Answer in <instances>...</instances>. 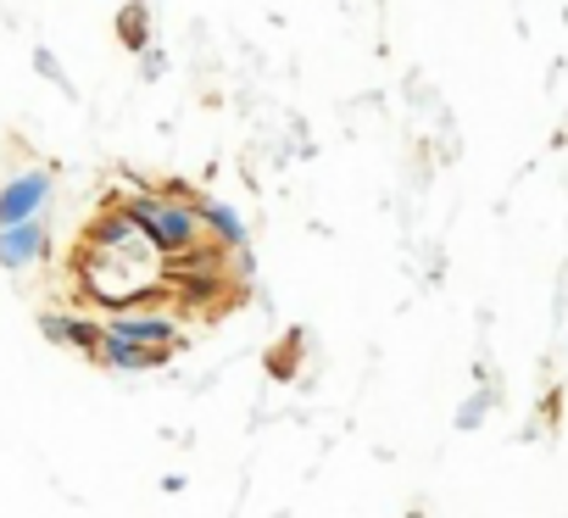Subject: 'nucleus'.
I'll list each match as a JSON object with an SVG mask.
<instances>
[{"label": "nucleus", "mask_w": 568, "mask_h": 518, "mask_svg": "<svg viewBox=\"0 0 568 518\" xmlns=\"http://www.w3.org/2000/svg\"><path fill=\"white\" fill-rule=\"evenodd\" d=\"M162 251L129 207L107 212L85 240H78V279L85 296L78 301H101V307H140L156 301V274H162Z\"/></svg>", "instance_id": "obj_1"}, {"label": "nucleus", "mask_w": 568, "mask_h": 518, "mask_svg": "<svg viewBox=\"0 0 568 518\" xmlns=\"http://www.w3.org/2000/svg\"><path fill=\"white\" fill-rule=\"evenodd\" d=\"M129 212L140 218V229L168 256H207V218L196 207L162 201V196H140V201H129Z\"/></svg>", "instance_id": "obj_2"}, {"label": "nucleus", "mask_w": 568, "mask_h": 518, "mask_svg": "<svg viewBox=\"0 0 568 518\" xmlns=\"http://www.w3.org/2000/svg\"><path fill=\"white\" fill-rule=\"evenodd\" d=\"M45 190H51V179H45V173H29V179H18L7 196H0V223H18V218H29V212L45 201Z\"/></svg>", "instance_id": "obj_3"}, {"label": "nucleus", "mask_w": 568, "mask_h": 518, "mask_svg": "<svg viewBox=\"0 0 568 518\" xmlns=\"http://www.w3.org/2000/svg\"><path fill=\"white\" fill-rule=\"evenodd\" d=\"M40 245H45V234H40V229H18V234L0 240V263H7V268H23Z\"/></svg>", "instance_id": "obj_4"}]
</instances>
